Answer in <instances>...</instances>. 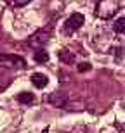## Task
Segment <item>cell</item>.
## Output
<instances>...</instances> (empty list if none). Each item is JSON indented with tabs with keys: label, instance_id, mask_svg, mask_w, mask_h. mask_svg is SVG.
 <instances>
[{
	"label": "cell",
	"instance_id": "6da1fadb",
	"mask_svg": "<svg viewBox=\"0 0 125 133\" xmlns=\"http://www.w3.org/2000/svg\"><path fill=\"white\" fill-rule=\"evenodd\" d=\"M118 7H120V4H118L116 0H103V2H99L97 7H96V16H97L99 19H111V17L116 14Z\"/></svg>",
	"mask_w": 125,
	"mask_h": 133
},
{
	"label": "cell",
	"instance_id": "7a4b0ae2",
	"mask_svg": "<svg viewBox=\"0 0 125 133\" xmlns=\"http://www.w3.org/2000/svg\"><path fill=\"white\" fill-rule=\"evenodd\" d=\"M84 14H80V12H75V14H71L68 19L64 21V26H63V33L64 35H71L75 33L76 30H80L82 24H84Z\"/></svg>",
	"mask_w": 125,
	"mask_h": 133
},
{
	"label": "cell",
	"instance_id": "3957f363",
	"mask_svg": "<svg viewBox=\"0 0 125 133\" xmlns=\"http://www.w3.org/2000/svg\"><path fill=\"white\" fill-rule=\"evenodd\" d=\"M0 66L2 68H25V61L19 55L0 54Z\"/></svg>",
	"mask_w": 125,
	"mask_h": 133
},
{
	"label": "cell",
	"instance_id": "277c9868",
	"mask_svg": "<svg viewBox=\"0 0 125 133\" xmlns=\"http://www.w3.org/2000/svg\"><path fill=\"white\" fill-rule=\"evenodd\" d=\"M31 83L35 85L37 88H45L49 85V78L42 73H35V74H31Z\"/></svg>",
	"mask_w": 125,
	"mask_h": 133
},
{
	"label": "cell",
	"instance_id": "5b68a950",
	"mask_svg": "<svg viewBox=\"0 0 125 133\" xmlns=\"http://www.w3.org/2000/svg\"><path fill=\"white\" fill-rule=\"evenodd\" d=\"M17 102L19 104H33L35 102V95L31 94V92H21L17 95Z\"/></svg>",
	"mask_w": 125,
	"mask_h": 133
},
{
	"label": "cell",
	"instance_id": "8992f818",
	"mask_svg": "<svg viewBox=\"0 0 125 133\" xmlns=\"http://www.w3.org/2000/svg\"><path fill=\"white\" fill-rule=\"evenodd\" d=\"M113 31L118 35H125V16L123 17H118V19L113 23Z\"/></svg>",
	"mask_w": 125,
	"mask_h": 133
},
{
	"label": "cell",
	"instance_id": "52a82bcc",
	"mask_svg": "<svg viewBox=\"0 0 125 133\" xmlns=\"http://www.w3.org/2000/svg\"><path fill=\"white\" fill-rule=\"evenodd\" d=\"M59 59L63 61L64 64H73V62H75V55L70 54L68 50H61L59 52Z\"/></svg>",
	"mask_w": 125,
	"mask_h": 133
},
{
	"label": "cell",
	"instance_id": "ba28073f",
	"mask_svg": "<svg viewBox=\"0 0 125 133\" xmlns=\"http://www.w3.org/2000/svg\"><path fill=\"white\" fill-rule=\"evenodd\" d=\"M35 61L40 64V62H47L49 61V54L45 52L44 49H37V52H35Z\"/></svg>",
	"mask_w": 125,
	"mask_h": 133
},
{
	"label": "cell",
	"instance_id": "9c48e42d",
	"mask_svg": "<svg viewBox=\"0 0 125 133\" xmlns=\"http://www.w3.org/2000/svg\"><path fill=\"white\" fill-rule=\"evenodd\" d=\"M76 69H78V73H85V71H90V64H89V62H80Z\"/></svg>",
	"mask_w": 125,
	"mask_h": 133
},
{
	"label": "cell",
	"instance_id": "30bf717a",
	"mask_svg": "<svg viewBox=\"0 0 125 133\" xmlns=\"http://www.w3.org/2000/svg\"><path fill=\"white\" fill-rule=\"evenodd\" d=\"M9 5H12V7H25V5H28V2H9Z\"/></svg>",
	"mask_w": 125,
	"mask_h": 133
},
{
	"label": "cell",
	"instance_id": "8fae6325",
	"mask_svg": "<svg viewBox=\"0 0 125 133\" xmlns=\"http://www.w3.org/2000/svg\"><path fill=\"white\" fill-rule=\"evenodd\" d=\"M42 133H49V128H45V130H44V131H42Z\"/></svg>",
	"mask_w": 125,
	"mask_h": 133
}]
</instances>
